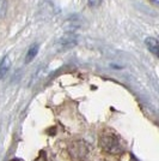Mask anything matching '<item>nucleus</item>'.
<instances>
[{"mask_svg": "<svg viewBox=\"0 0 159 161\" xmlns=\"http://www.w3.org/2000/svg\"><path fill=\"white\" fill-rule=\"evenodd\" d=\"M11 67V60L8 57H4L0 61V80H3Z\"/></svg>", "mask_w": 159, "mask_h": 161, "instance_id": "nucleus-2", "label": "nucleus"}, {"mask_svg": "<svg viewBox=\"0 0 159 161\" xmlns=\"http://www.w3.org/2000/svg\"><path fill=\"white\" fill-rule=\"evenodd\" d=\"M38 48H40V46L36 43H33V45H31L30 46V48L28 49V52H27V57H25V61L27 63H30V61L33 60V58L37 55V53H38Z\"/></svg>", "mask_w": 159, "mask_h": 161, "instance_id": "nucleus-5", "label": "nucleus"}, {"mask_svg": "<svg viewBox=\"0 0 159 161\" xmlns=\"http://www.w3.org/2000/svg\"><path fill=\"white\" fill-rule=\"evenodd\" d=\"M75 43H77V39H75L74 35H66V36L61 37V40H60V45L64 48L72 47Z\"/></svg>", "mask_w": 159, "mask_h": 161, "instance_id": "nucleus-4", "label": "nucleus"}, {"mask_svg": "<svg viewBox=\"0 0 159 161\" xmlns=\"http://www.w3.org/2000/svg\"><path fill=\"white\" fill-rule=\"evenodd\" d=\"M146 46L150 49V52H152L154 55H158L159 53V43L158 40L154 39V37H147L145 41Z\"/></svg>", "mask_w": 159, "mask_h": 161, "instance_id": "nucleus-3", "label": "nucleus"}, {"mask_svg": "<svg viewBox=\"0 0 159 161\" xmlns=\"http://www.w3.org/2000/svg\"><path fill=\"white\" fill-rule=\"evenodd\" d=\"M7 12V0H0V18H4Z\"/></svg>", "mask_w": 159, "mask_h": 161, "instance_id": "nucleus-6", "label": "nucleus"}, {"mask_svg": "<svg viewBox=\"0 0 159 161\" xmlns=\"http://www.w3.org/2000/svg\"><path fill=\"white\" fill-rule=\"evenodd\" d=\"M102 0H89V6L91 7H97L100 5Z\"/></svg>", "mask_w": 159, "mask_h": 161, "instance_id": "nucleus-7", "label": "nucleus"}, {"mask_svg": "<svg viewBox=\"0 0 159 161\" xmlns=\"http://www.w3.org/2000/svg\"><path fill=\"white\" fill-rule=\"evenodd\" d=\"M100 146L104 148L106 152H109V153H114L115 154V153L122 152L119 137H116L113 134L103 135L100 137Z\"/></svg>", "mask_w": 159, "mask_h": 161, "instance_id": "nucleus-1", "label": "nucleus"}]
</instances>
